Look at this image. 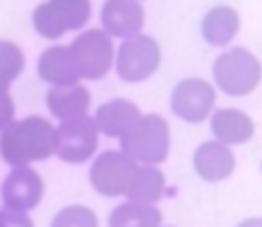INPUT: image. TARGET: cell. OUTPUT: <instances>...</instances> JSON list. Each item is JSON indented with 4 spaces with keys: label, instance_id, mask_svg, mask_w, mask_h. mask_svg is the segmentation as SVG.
Here are the masks:
<instances>
[{
    "label": "cell",
    "instance_id": "ffe728a7",
    "mask_svg": "<svg viewBox=\"0 0 262 227\" xmlns=\"http://www.w3.org/2000/svg\"><path fill=\"white\" fill-rule=\"evenodd\" d=\"M23 69H26V55L21 46L9 39H0V94H7Z\"/></svg>",
    "mask_w": 262,
    "mask_h": 227
},
{
    "label": "cell",
    "instance_id": "4fadbf2b",
    "mask_svg": "<svg viewBox=\"0 0 262 227\" xmlns=\"http://www.w3.org/2000/svg\"><path fill=\"white\" fill-rule=\"evenodd\" d=\"M237 168L235 152L219 140H207L195 149L193 154V170L205 182H223Z\"/></svg>",
    "mask_w": 262,
    "mask_h": 227
},
{
    "label": "cell",
    "instance_id": "d6986e66",
    "mask_svg": "<svg viewBox=\"0 0 262 227\" xmlns=\"http://www.w3.org/2000/svg\"><path fill=\"white\" fill-rule=\"evenodd\" d=\"M166 191V174L157 168V165H140L136 170L134 184H131L127 197L136 202H147V205H157L163 197Z\"/></svg>",
    "mask_w": 262,
    "mask_h": 227
},
{
    "label": "cell",
    "instance_id": "8fae6325",
    "mask_svg": "<svg viewBox=\"0 0 262 227\" xmlns=\"http://www.w3.org/2000/svg\"><path fill=\"white\" fill-rule=\"evenodd\" d=\"M145 16V7L138 0H106L101 7V30L111 39H127L143 32Z\"/></svg>",
    "mask_w": 262,
    "mask_h": 227
},
{
    "label": "cell",
    "instance_id": "ac0fdd59",
    "mask_svg": "<svg viewBox=\"0 0 262 227\" xmlns=\"http://www.w3.org/2000/svg\"><path fill=\"white\" fill-rule=\"evenodd\" d=\"M163 214L157 205L127 200L108 216V227H161Z\"/></svg>",
    "mask_w": 262,
    "mask_h": 227
},
{
    "label": "cell",
    "instance_id": "ba28073f",
    "mask_svg": "<svg viewBox=\"0 0 262 227\" xmlns=\"http://www.w3.org/2000/svg\"><path fill=\"white\" fill-rule=\"evenodd\" d=\"M138 163L131 161L127 154L118 149L101 152L90 168V184L99 195L104 197H127L131 184H134Z\"/></svg>",
    "mask_w": 262,
    "mask_h": 227
},
{
    "label": "cell",
    "instance_id": "7a4b0ae2",
    "mask_svg": "<svg viewBox=\"0 0 262 227\" xmlns=\"http://www.w3.org/2000/svg\"><path fill=\"white\" fill-rule=\"evenodd\" d=\"M120 152L140 165H159L170 154V124L161 115H140L120 136Z\"/></svg>",
    "mask_w": 262,
    "mask_h": 227
},
{
    "label": "cell",
    "instance_id": "3957f363",
    "mask_svg": "<svg viewBox=\"0 0 262 227\" xmlns=\"http://www.w3.org/2000/svg\"><path fill=\"white\" fill-rule=\"evenodd\" d=\"M262 62L249 48H226L214 60V83L228 96H246L260 85Z\"/></svg>",
    "mask_w": 262,
    "mask_h": 227
},
{
    "label": "cell",
    "instance_id": "d4e9b609",
    "mask_svg": "<svg viewBox=\"0 0 262 227\" xmlns=\"http://www.w3.org/2000/svg\"><path fill=\"white\" fill-rule=\"evenodd\" d=\"M138 3H143V0H138Z\"/></svg>",
    "mask_w": 262,
    "mask_h": 227
},
{
    "label": "cell",
    "instance_id": "e0dca14e",
    "mask_svg": "<svg viewBox=\"0 0 262 227\" xmlns=\"http://www.w3.org/2000/svg\"><path fill=\"white\" fill-rule=\"evenodd\" d=\"M140 117V110L129 99H111L101 104L95 113V127L108 138H120Z\"/></svg>",
    "mask_w": 262,
    "mask_h": 227
},
{
    "label": "cell",
    "instance_id": "9c48e42d",
    "mask_svg": "<svg viewBox=\"0 0 262 227\" xmlns=\"http://www.w3.org/2000/svg\"><path fill=\"white\" fill-rule=\"evenodd\" d=\"M216 106V90L205 78H184L170 94V110L189 124H200Z\"/></svg>",
    "mask_w": 262,
    "mask_h": 227
},
{
    "label": "cell",
    "instance_id": "cb8c5ba5",
    "mask_svg": "<svg viewBox=\"0 0 262 227\" xmlns=\"http://www.w3.org/2000/svg\"><path fill=\"white\" fill-rule=\"evenodd\" d=\"M237 227H262V216H258V218H246L242 220Z\"/></svg>",
    "mask_w": 262,
    "mask_h": 227
},
{
    "label": "cell",
    "instance_id": "9a60e30c",
    "mask_svg": "<svg viewBox=\"0 0 262 227\" xmlns=\"http://www.w3.org/2000/svg\"><path fill=\"white\" fill-rule=\"evenodd\" d=\"M212 133L228 147L244 145L253 138L255 122L239 108H219L212 110Z\"/></svg>",
    "mask_w": 262,
    "mask_h": 227
},
{
    "label": "cell",
    "instance_id": "603a6c76",
    "mask_svg": "<svg viewBox=\"0 0 262 227\" xmlns=\"http://www.w3.org/2000/svg\"><path fill=\"white\" fill-rule=\"evenodd\" d=\"M16 119V104H14L12 94H0V131L7 127L9 122Z\"/></svg>",
    "mask_w": 262,
    "mask_h": 227
},
{
    "label": "cell",
    "instance_id": "6da1fadb",
    "mask_svg": "<svg viewBox=\"0 0 262 227\" xmlns=\"http://www.w3.org/2000/svg\"><path fill=\"white\" fill-rule=\"evenodd\" d=\"M55 127L46 117L28 115L0 131V159L12 168L30 165L53 156Z\"/></svg>",
    "mask_w": 262,
    "mask_h": 227
},
{
    "label": "cell",
    "instance_id": "7c38bea8",
    "mask_svg": "<svg viewBox=\"0 0 262 227\" xmlns=\"http://www.w3.org/2000/svg\"><path fill=\"white\" fill-rule=\"evenodd\" d=\"M37 76L49 85H72V83L83 81L72 48L62 44L41 51L39 60H37Z\"/></svg>",
    "mask_w": 262,
    "mask_h": 227
},
{
    "label": "cell",
    "instance_id": "277c9868",
    "mask_svg": "<svg viewBox=\"0 0 262 227\" xmlns=\"http://www.w3.org/2000/svg\"><path fill=\"white\" fill-rule=\"evenodd\" d=\"M90 16V0H44L32 12V28L44 39H60L67 32L85 28Z\"/></svg>",
    "mask_w": 262,
    "mask_h": 227
},
{
    "label": "cell",
    "instance_id": "5b68a950",
    "mask_svg": "<svg viewBox=\"0 0 262 227\" xmlns=\"http://www.w3.org/2000/svg\"><path fill=\"white\" fill-rule=\"evenodd\" d=\"M115 73L124 83H143L161 67V46L152 35L136 32L122 39L113 60Z\"/></svg>",
    "mask_w": 262,
    "mask_h": 227
},
{
    "label": "cell",
    "instance_id": "44dd1931",
    "mask_svg": "<svg viewBox=\"0 0 262 227\" xmlns=\"http://www.w3.org/2000/svg\"><path fill=\"white\" fill-rule=\"evenodd\" d=\"M51 227H99V218L90 207L69 205L53 216Z\"/></svg>",
    "mask_w": 262,
    "mask_h": 227
},
{
    "label": "cell",
    "instance_id": "2e32d148",
    "mask_svg": "<svg viewBox=\"0 0 262 227\" xmlns=\"http://www.w3.org/2000/svg\"><path fill=\"white\" fill-rule=\"evenodd\" d=\"M239 26H242V18L235 7H230V5H214V7L205 14L200 32H203V39L207 41L209 46L226 48L237 37Z\"/></svg>",
    "mask_w": 262,
    "mask_h": 227
},
{
    "label": "cell",
    "instance_id": "52a82bcc",
    "mask_svg": "<svg viewBox=\"0 0 262 227\" xmlns=\"http://www.w3.org/2000/svg\"><path fill=\"white\" fill-rule=\"evenodd\" d=\"M69 48H72L74 58H76L81 78L99 81V78L108 76V71L113 69L115 46H113V39H111L101 28L83 30L81 35L69 44Z\"/></svg>",
    "mask_w": 262,
    "mask_h": 227
},
{
    "label": "cell",
    "instance_id": "5bb4252c",
    "mask_svg": "<svg viewBox=\"0 0 262 227\" xmlns=\"http://www.w3.org/2000/svg\"><path fill=\"white\" fill-rule=\"evenodd\" d=\"M92 104V94L85 85L72 83V85H51L46 92V108L55 119H74L88 115Z\"/></svg>",
    "mask_w": 262,
    "mask_h": 227
},
{
    "label": "cell",
    "instance_id": "7402d4cb",
    "mask_svg": "<svg viewBox=\"0 0 262 227\" xmlns=\"http://www.w3.org/2000/svg\"><path fill=\"white\" fill-rule=\"evenodd\" d=\"M0 227H35L32 218L28 216V211H16L3 207L0 209Z\"/></svg>",
    "mask_w": 262,
    "mask_h": 227
},
{
    "label": "cell",
    "instance_id": "8992f818",
    "mask_svg": "<svg viewBox=\"0 0 262 227\" xmlns=\"http://www.w3.org/2000/svg\"><path fill=\"white\" fill-rule=\"evenodd\" d=\"M99 147V131L90 115H81L74 119H64L55 129L53 136V154L64 163H85L92 159Z\"/></svg>",
    "mask_w": 262,
    "mask_h": 227
},
{
    "label": "cell",
    "instance_id": "30bf717a",
    "mask_svg": "<svg viewBox=\"0 0 262 227\" xmlns=\"http://www.w3.org/2000/svg\"><path fill=\"white\" fill-rule=\"evenodd\" d=\"M3 205L16 211H32L44 200V179L30 165H18L7 172L0 186Z\"/></svg>",
    "mask_w": 262,
    "mask_h": 227
}]
</instances>
